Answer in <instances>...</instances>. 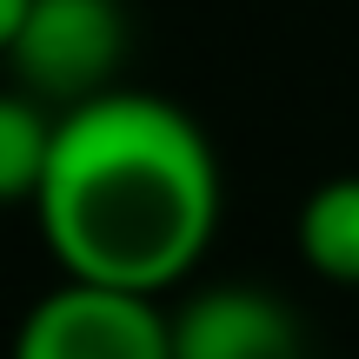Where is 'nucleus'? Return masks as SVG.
I'll return each instance as SVG.
<instances>
[{
	"mask_svg": "<svg viewBox=\"0 0 359 359\" xmlns=\"http://www.w3.org/2000/svg\"><path fill=\"white\" fill-rule=\"evenodd\" d=\"M34 213L67 280L160 299L213 246V140L173 100L114 87L60 114Z\"/></svg>",
	"mask_w": 359,
	"mask_h": 359,
	"instance_id": "f257e3e1",
	"label": "nucleus"
},
{
	"mask_svg": "<svg viewBox=\"0 0 359 359\" xmlns=\"http://www.w3.org/2000/svg\"><path fill=\"white\" fill-rule=\"evenodd\" d=\"M127 47L133 20L120 0H34L7 47V67L27 100H40L47 114H74V107L114 93Z\"/></svg>",
	"mask_w": 359,
	"mask_h": 359,
	"instance_id": "f03ea898",
	"label": "nucleus"
},
{
	"mask_svg": "<svg viewBox=\"0 0 359 359\" xmlns=\"http://www.w3.org/2000/svg\"><path fill=\"white\" fill-rule=\"evenodd\" d=\"M13 359H173L167 313L147 293L60 280L13 333Z\"/></svg>",
	"mask_w": 359,
	"mask_h": 359,
	"instance_id": "7ed1b4c3",
	"label": "nucleus"
},
{
	"mask_svg": "<svg viewBox=\"0 0 359 359\" xmlns=\"http://www.w3.org/2000/svg\"><path fill=\"white\" fill-rule=\"evenodd\" d=\"M167 346L173 359H313L299 313L246 280L187 293V306L167 313Z\"/></svg>",
	"mask_w": 359,
	"mask_h": 359,
	"instance_id": "20e7f679",
	"label": "nucleus"
},
{
	"mask_svg": "<svg viewBox=\"0 0 359 359\" xmlns=\"http://www.w3.org/2000/svg\"><path fill=\"white\" fill-rule=\"evenodd\" d=\"M293 246L326 286L359 293V173H333L306 193L293 219Z\"/></svg>",
	"mask_w": 359,
	"mask_h": 359,
	"instance_id": "39448f33",
	"label": "nucleus"
},
{
	"mask_svg": "<svg viewBox=\"0 0 359 359\" xmlns=\"http://www.w3.org/2000/svg\"><path fill=\"white\" fill-rule=\"evenodd\" d=\"M53 127L60 114H47L40 100H27L20 87L0 93V206L40 200V180H47V154H53Z\"/></svg>",
	"mask_w": 359,
	"mask_h": 359,
	"instance_id": "423d86ee",
	"label": "nucleus"
},
{
	"mask_svg": "<svg viewBox=\"0 0 359 359\" xmlns=\"http://www.w3.org/2000/svg\"><path fill=\"white\" fill-rule=\"evenodd\" d=\"M27 7H34V0H0V60H7L13 34H20V20H27Z\"/></svg>",
	"mask_w": 359,
	"mask_h": 359,
	"instance_id": "0eeeda50",
	"label": "nucleus"
}]
</instances>
